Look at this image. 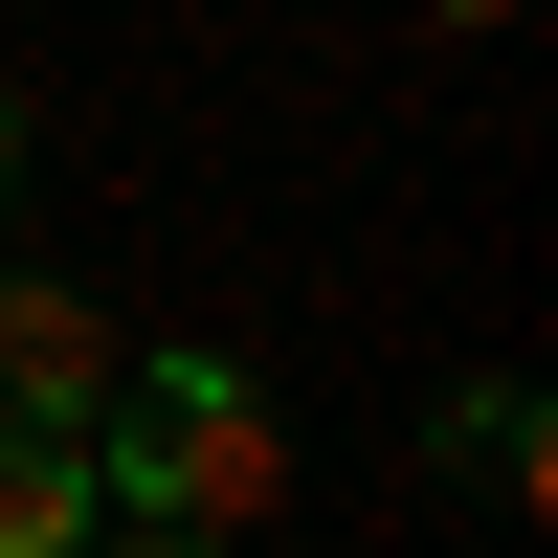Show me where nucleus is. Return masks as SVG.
Here are the masks:
<instances>
[{
	"instance_id": "f257e3e1",
	"label": "nucleus",
	"mask_w": 558,
	"mask_h": 558,
	"mask_svg": "<svg viewBox=\"0 0 558 558\" xmlns=\"http://www.w3.org/2000/svg\"><path fill=\"white\" fill-rule=\"evenodd\" d=\"M268 492H291V447H268L246 357H134V380L89 402V514H134V536H246Z\"/></svg>"
},
{
	"instance_id": "f03ea898",
	"label": "nucleus",
	"mask_w": 558,
	"mask_h": 558,
	"mask_svg": "<svg viewBox=\"0 0 558 558\" xmlns=\"http://www.w3.org/2000/svg\"><path fill=\"white\" fill-rule=\"evenodd\" d=\"M112 380H134V357H112V313H89V291H23V268H0V425H89Z\"/></svg>"
},
{
	"instance_id": "7ed1b4c3",
	"label": "nucleus",
	"mask_w": 558,
	"mask_h": 558,
	"mask_svg": "<svg viewBox=\"0 0 558 558\" xmlns=\"http://www.w3.org/2000/svg\"><path fill=\"white\" fill-rule=\"evenodd\" d=\"M89 536V425H0V558H68Z\"/></svg>"
},
{
	"instance_id": "20e7f679",
	"label": "nucleus",
	"mask_w": 558,
	"mask_h": 558,
	"mask_svg": "<svg viewBox=\"0 0 558 558\" xmlns=\"http://www.w3.org/2000/svg\"><path fill=\"white\" fill-rule=\"evenodd\" d=\"M425 23H514V0H425Z\"/></svg>"
},
{
	"instance_id": "39448f33",
	"label": "nucleus",
	"mask_w": 558,
	"mask_h": 558,
	"mask_svg": "<svg viewBox=\"0 0 558 558\" xmlns=\"http://www.w3.org/2000/svg\"><path fill=\"white\" fill-rule=\"evenodd\" d=\"M0 157H23V112H0Z\"/></svg>"
}]
</instances>
